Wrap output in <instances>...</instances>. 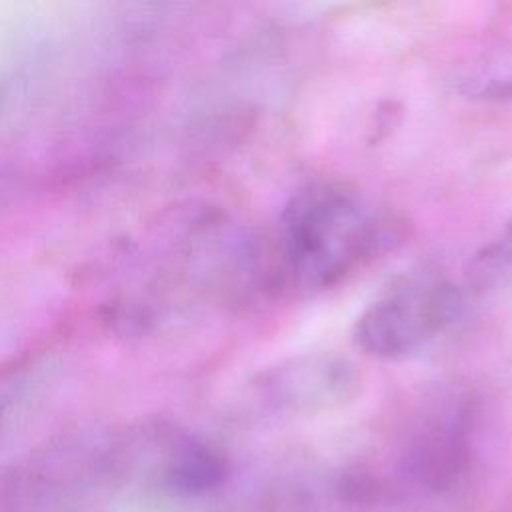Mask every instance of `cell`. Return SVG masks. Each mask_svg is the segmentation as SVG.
I'll use <instances>...</instances> for the list:
<instances>
[{
	"label": "cell",
	"mask_w": 512,
	"mask_h": 512,
	"mask_svg": "<svg viewBox=\"0 0 512 512\" xmlns=\"http://www.w3.org/2000/svg\"><path fill=\"white\" fill-rule=\"evenodd\" d=\"M470 282L482 288L512 282V224L476 252L470 262Z\"/></svg>",
	"instance_id": "7"
},
{
	"label": "cell",
	"mask_w": 512,
	"mask_h": 512,
	"mask_svg": "<svg viewBox=\"0 0 512 512\" xmlns=\"http://www.w3.org/2000/svg\"><path fill=\"white\" fill-rule=\"evenodd\" d=\"M472 414L468 396H450L418 428L408 462L422 482L442 486L464 470L470 458Z\"/></svg>",
	"instance_id": "4"
},
{
	"label": "cell",
	"mask_w": 512,
	"mask_h": 512,
	"mask_svg": "<svg viewBox=\"0 0 512 512\" xmlns=\"http://www.w3.org/2000/svg\"><path fill=\"white\" fill-rule=\"evenodd\" d=\"M462 306V292L450 280L408 278L358 316L352 340L368 356L406 358L452 326L462 314Z\"/></svg>",
	"instance_id": "2"
},
{
	"label": "cell",
	"mask_w": 512,
	"mask_h": 512,
	"mask_svg": "<svg viewBox=\"0 0 512 512\" xmlns=\"http://www.w3.org/2000/svg\"><path fill=\"white\" fill-rule=\"evenodd\" d=\"M456 84L466 98L512 104V40L498 42L474 56Z\"/></svg>",
	"instance_id": "6"
},
{
	"label": "cell",
	"mask_w": 512,
	"mask_h": 512,
	"mask_svg": "<svg viewBox=\"0 0 512 512\" xmlns=\"http://www.w3.org/2000/svg\"><path fill=\"white\" fill-rule=\"evenodd\" d=\"M362 372L346 356L308 352L256 372V402L282 414H316L350 404L362 392Z\"/></svg>",
	"instance_id": "3"
},
{
	"label": "cell",
	"mask_w": 512,
	"mask_h": 512,
	"mask_svg": "<svg viewBox=\"0 0 512 512\" xmlns=\"http://www.w3.org/2000/svg\"><path fill=\"white\" fill-rule=\"evenodd\" d=\"M224 474V458L194 438H180L176 442L164 470L166 484L182 494H200L216 488Z\"/></svg>",
	"instance_id": "5"
},
{
	"label": "cell",
	"mask_w": 512,
	"mask_h": 512,
	"mask_svg": "<svg viewBox=\"0 0 512 512\" xmlns=\"http://www.w3.org/2000/svg\"><path fill=\"white\" fill-rule=\"evenodd\" d=\"M394 236L390 218L340 180L302 186L280 216L286 276L308 290L340 284L386 250Z\"/></svg>",
	"instance_id": "1"
}]
</instances>
